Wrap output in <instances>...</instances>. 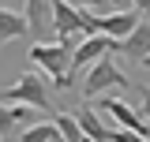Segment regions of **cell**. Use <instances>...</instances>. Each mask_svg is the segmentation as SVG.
<instances>
[{"instance_id":"cell-1","label":"cell","mask_w":150,"mask_h":142,"mask_svg":"<svg viewBox=\"0 0 150 142\" xmlns=\"http://www.w3.org/2000/svg\"><path fill=\"white\" fill-rule=\"evenodd\" d=\"M30 60L53 79L56 90L71 86V60H75L71 49H64V45H56V41H34V45H30Z\"/></svg>"},{"instance_id":"cell-2","label":"cell","mask_w":150,"mask_h":142,"mask_svg":"<svg viewBox=\"0 0 150 142\" xmlns=\"http://www.w3.org/2000/svg\"><path fill=\"white\" fill-rule=\"evenodd\" d=\"M0 101H4V105H30V108H38V112L53 108L49 105V86H45V79L34 75V71H23L15 82L0 93Z\"/></svg>"},{"instance_id":"cell-3","label":"cell","mask_w":150,"mask_h":142,"mask_svg":"<svg viewBox=\"0 0 150 142\" xmlns=\"http://www.w3.org/2000/svg\"><path fill=\"white\" fill-rule=\"evenodd\" d=\"M105 90H128V75L116 67L112 56H101V60L86 71V79H83V93H86V101L101 97Z\"/></svg>"},{"instance_id":"cell-4","label":"cell","mask_w":150,"mask_h":142,"mask_svg":"<svg viewBox=\"0 0 150 142\" xmlns=\"http://www.w3.org/2000/svg\"><path fill=\"white\" fill-rule=\"evenodd\" d=\"M38 124H41L38 120V108H30V105H4L0 101V142H15L23 131H30Z\"/></svg>"},{"instance_id":"cell-5","label":"cell","mask_w":150,"mask_h":142,"mask_svg":"<svg viewBox=\"0 0 150 142\" xmlns=\"http://www.w3.org/2000/svg\"><path fill=\"white\" fill-rule=\"evenodd\" d=\"M94 105V101H90ZM94 108H105L112 120H116V127L120 131H131V135H143V138H150V124L139 116V108H131L128 101H120V97H98V105Z\"/></svg>"},{"instance_id":"cell-6","label":"cell","mask_w":150,"mask_h":142,"mask_svg":"<svg viewBox=\"0 0 150 142\" xmlns=\"http://www.w3.org/2000/svg\"><path fill=\"white\" fill-rule=\"evenodd\" d=\"M139 22H143V15L139 11H109V15H98V34L112 37V41H128L135 30H139Z\"/></svg>"},{"instance_id":"cell-7","label":"cell","mask_w":150,"mask_h":142,"mask_svg":"<svg viewBox=\"0 0 150 142\" xmlns=\"http://www.w3.org/2000/svg\"><path fill=\"white\" fill-rule=\"evenodd\" d=\"M53 8V30L56 34H83V8H75L68 0H49Z\"/></svg>"},{"instance_id":"cell-8","label":"cell","mask_w":150,"mask_h":142,"mask_svg":"<svg viewBox=\"0 0 150 142\" xmlns=\"http://www.w3.org/2000/svg\"><path fill=\"white\" fill-rule=\"evenodd\" d=\"M116 53H124L128 60H150V19L139 22V30H135L128 41H120Z\"/></svg>"},{"instance_id":"cell-9","label":"cell","mask_w":150,"mask_h":142,"mask_svg":"<svg viewBox=\"0 0 150 142\" xmlns=\"http://www.w3.org/2000/svg\"><path fill=\"white\" fill-rule=\"evenodd\" d=\"M75 120H79V127H83V135H86L90 142H105V135H109V127H105L101 120H98V108H94L90 101H86V105H83L79 112H75Z\"/></svg>"},{"instance_id":"cell-10","label":"cell","mask_w":150,"mask_h":142,"mask_svg":"<svg viewBox=\"0 0 150 142\" xmlns=\"http://www.w3.org/2000/svg\"><path fill=\"white\" fill-rule=\"evenodd\" d=\"M23 34H30L26 15H19L11 8H0V45H8L11 37H23Z\"/></svg>"},{"instance_id":"cell-11","label":"cell","mask_w":150,"mask_h":142,"mask_svg":"<svg viewBox=\"0 0 150 142\" xmlns=\"http://www.w3.org/2000/svg\"><path fill=\"white\" fill-rule=\"evenodd\" d=\"M26 26H30V34H41L49 22H53V8H49V0H26Z\"/></svg>"},{"instance_id":"cell-12","label":"cell","mask_w":150,"mask_h":142,"mask_svg":"<svg viewBox=\"0 0 150 142\" xmlns=\"http://www.w3.org/2000/svg\"><path fill=\"white\" fill-rule=\"evenodd\" d=\"M53 124L60 127V135H64V142H90L86 135H83V127H79V120H75V116H64V112H60V116H56Z\"/></svg>"},{"instance_id":"cell-13","label":"cell","mask_w":150,"mask_h":142,"mask_svg":"<svg viewBox=\"0 0 150 142\" xmlns=\"http://www.w3.org/2000/svg\"><path fill=\"white\" fill-rule=\"evenodd\" d=\"M53 135H56V124H53V120H41L38 127H30V131H23V135H19L15 142H49Z\"/></svg>"},{"instance_id":"cell-14","label":"cell","mask_w":150,"mask_h":142,"mask_svg":"<svg viewBox=\"0 0 150 142\" xmlns=\"http://www.w3.org/2000/svg\"><path fill=\"white\" fill-rule=\"evenodd\" d=\"M105 142H150V138H143V135H131V131H120V127H112L109 135H105Z\"/></svg>"},{"instance_id":"cell-15","label":"cell","mask_w":150,"mask_h":142,"mask_svg":"<svg viewBox=\"0 0 150 142\" xmlns=\"http://www.w3.org/2000/svg\"><path fill=\"white\" fill-rule=\"evenodd\" d=\"M139 97H143V101H139V116L150 124V86H143V90H139Z\"/></svg>"},{"instance_id":"cell-16","label":"cell","mask_w":150,"mask_h":142,"mask_svg":"<svg viewBox=\"0 0 150 142\" xmlns=\"http://www.w3.org/2000/svg\"><path fill=\"white\" fill-rule=\"evenodd\" d=\"M131 11H139V15L150 19V0H131Z\"/></svg>"},{"instance_id":"cell-17","label":"cell","mask_w":150,"mask_h":142,"mask_svg":"<svg viewBox=\"0 0 150 142\" xmlns=\"http://www.w3.org/2000/svg\"><path fill=\"white\" fill-rule=\"evenodd\" d=\"M83 8H101V4H109V0H79Z\"/></svg>"}]
</instances>
